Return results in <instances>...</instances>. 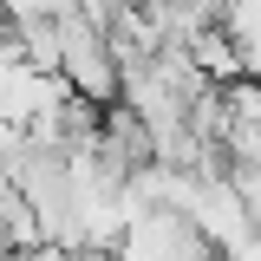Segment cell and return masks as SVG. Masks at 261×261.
Masks as SVG:
<instances>
[{
	"instance_id": "obj_4",
	"label": "cell",
	"mask_w": 261,
	"mask_h": 261,
	"mask_svg": "<svg viewBox=\"0 0 261 261\" xmlns=\"http://www.w3.org/2000/svg\"><path fill=\"white\" fill-rule=\"evenodd\" d=\"M222 105L235 124H261V79H235V85H222Z\"/></svg>"
},
{
	"instance_id": "obj_5",
	"label": "cell",
	"mask_w": 261,
	"mask_h": 261,
	"mask_svg": "<svg viewBox=\"0 0 261 261\" xmlns=\"http://www.w3.org/2000/svg\"><path fill=\"white\" fill-rule=\"evenodd\" d=\"M7 13H13V27H27V20H65L79 7L72 0H7Z\"/></svg>"
},
{
	"instance_id": "obj_6",
	"label": "cell",
	"mask_w": 261,
	"mask_h": 261,
	"mask_svg": "<svg viewBox=\"0 0 261 261\" xmlns=\"http://www.w3.org/2000/svg\"><path fill=\"white\" fill-rule=\"evenodd\" d=\"M0 261H33V255H20V248H0Z\"/></svg>"
},
{
	"instance_id": "obj_3",
	"label": "cell",
	"mask_w": 261,
	"mask_h": 261,
	"mask_svg": "<svg viewBox=\"0 0 261 261\" xmlns=\"http://www.w3.org/2000/svg\"><path fill=\"white\" fill-rule=\"evenodd\" d=\"M222 27H228V39L242 46V65L261 72V0H228V7H222Z\"/></svg>"
},
{
	"instance_id": "obj_2",
	"label": "cell",
	"mask_w": 261,
	"mask_h": 261,
	"mask_svg": "<svg viewBox=\"0 0 261 261\" xmlns=\"http://www.w3.org/2000/svg\"><path fill=\"white\" fill-rule=\"evenodd\" d=\"M13 39H20L27 65L59 72V79H65V27H59V20H27V27H13Z\"/></svg>"
},
{
	"instance_id": "obj_1",
	"label": "cell",
	"mask_w": 261,
	"mask_h": 261,
	"mask_svg": "<svg viewBox=\"0 0 261 261\" xmlns=\"http://www.w3.org/2000/svg\"><path fill=\"white\" fill-rule=\"evenodd\" d=\"M190 59L202 65V79H209V85H235V79H248V65H242V46L228 39V27H209V33L190 46Z\"/></svg>"
}]
</instances>
